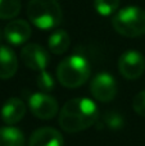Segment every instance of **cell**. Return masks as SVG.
Listing matches in <instances>:
<instances>
[{
	"label": "cell",
	"instance_id": "1",
	"mask_svg": "<svg viewBox=\"0 0 145 146\" xmlns=\"http://www.w3.org/2000/svg\"><path fill=\"white\" fill-rule=\"evenodd\" d=\"M99 119L96 104L87 98H76L68 100L59 111L58 122L67 133H78L94 126Z\"/></svg>",
	"mask_w": 145,
	"mask_h": 146
},
{
	"label": "cell",
	"instance_id": "2",
	"mask_svg": "<svg viewBox=\"0 0 145 146\" xmlns=\"http://www.w3.org/2000/svg\"><path fill=\"white\" fill-rule=\"evenodd\" d=\"M91 76V67L85 56L74 54L64 58L57 67V80L67 88H77Z\"/></svg>",
	"mask_w": 145,
	"mask_h": 146
},
{
	"label": "cell",
	"instance_id": "3",
	"mask_svg": "<svg viewBox=\"0 0 145 146\" xmlns=\"http://www.w3.org/2000/svg\"><path fill=\"white\" fill-rule=\"evenodd\" d=\"M27 17L40 30H51L62 22V8L58 0H30Z\"/></svg>",
	"mask_w": 145,
	"mask_h": 146
},
{
	"label": "cell",
	"instance_id": "4",
	"mask_svg": "<svg viewBox=\"0 0 145 146\" xmlns=\"http://www.w3.org/2000/svg\"><path fill=\"white\" fill-rule=\"evenodd\" d=\"M116 32L128 38L145 35V10L139 7H126L120 9L112 19Z\"/></svg>",
	"mask_w": 145,
	"mask_h": 146
},
{
	"label": "cell",
	"instance_id": "5",
	"mask_svg": "<svg viewBox=\"0 0 145 146\" xmlns=\"http://www.w3.org/2000/svg\"><path fill=\"white\" fill-rule=\"evenodd\" d=\"M31 113L39 119L49 121L59 113L58 101L46 92H35L28 99Z\"/></svg>",
	"mask_w": 145,
	"mask_h": 146
},
{
	"label": "cell",
	"instance_id": "6",
	"mask_svg": "<svg viewBox=\"0 0 145 146\" xmlns=\"http://www.w3.org/2000/svg\"><path fill=\"white\" fill-rule=\"evenodd\" d=\"M90 91L95 100L100 103H109L117 95V82L108 72H100L92 77Z\"/></svg>",
	"mask_w": 145,
	"mask_h": 146
},
{
	"label": "cell",
	"instance_id": "7",
	"mask_svg": "<svg viewBox=\"0 0 145 146\" xmlns=\"http://www.w3.org/2000/svg\"><path fill=\"white\" fill-rule=\"evenodd\" d=\"M118 71L126 80H138L145 72V58L138 50H127L118 59Z\"/></svg>",
	"mask_w": 145,
	"mask_h": 146
},
{
	"label": "cell",
	"instance_id": "8",
	"mask_svg": "<svg viewBox=\"0 0 145 146\" xmlns=\"http://www.w3.org/2000/svg\"><path fill=\"white\" fill-rule=\"evenodd\" d=\"M21 60L27 68L35 72H43L50 62L49 51L39 44H27L21 50Z\"/></svg>",
	"mask_w": 145,
	"mask_h": 146
},
{
	"label": "cell",
	"instance_id": "9",
	"mask_svg": "<svg viewBox=\"0 0 145 146\" xmlns=\"http://www.w3.org/2000/svg\"><path fill=\"white\" fill-rule=\"evenodd\" d=\"M31 26L25 19H14L4 28V37L10 45L19 46L27 42L31 37Z\"/></svg>",
	"mask_w": 145,
	"mask_h": 146
},
{
	"label": "cell",
	"instance_id": "10",
	"mask_svg": "<svg viewBox=\"0 0 145 146\" xmlns=\"http://www.w3.org/2000/svg\"><path fill=\"white\" fill-rule=\"evenodd\" d=\"M26 114V105L21 99L18 98H10L3 104L0 115L5 124L13 126L17 124L23 119Z\"/></svg>",
	"mask_w": 145,
	"mask_h": 146
},
{
	"label": "cell",
	"instance_id": "11",
	"mask_svg": "<svg viewBox=\"0 0 145 146\" xmlns=\"http://www.w3.org/2000/svg\"><path fill=\"white\" fill-rule=\"evenodd\" d=\"M63 136L59 131L51 127H43L31 135L28 146H63Z\"/></svg>",
	"mask_w": 145,
	"mask_h": 146
},
{
	"label": "cell",
	"instance_id": "12",
	"mask_svg": "<svg viewBox=\"0 0 145 146\" xmlns=\"http://www.w3.org/2000/svg\"><path fill=\"white\" fill-rule=\"evenodd\" d=\"M18 59L15 53L5 45H0V78L9 80L17 73Z\"/></svg>",
	"mask_w": 145,
	"mask_h": 146
},
{
	"label": "cell",
	"instance_id": "13",
	"mask_svg": "<svg viewBox=\"0 0 145 146\" xmlns=\"http://www.w3.org/2000/svg\"><path fill=\"white\" fill-rule=\"evenodd\" d=\"M69 45H71V37L64 30H55L48 37L49 51L55 55L64 54L69 49Z\"/></svg>",
	"mask_w": 145,
	"mask_h": 146
},
{
	"label": "cell",
	"instance_id": "14",
	"mask_svg": "<svg viewBox=\"0 0 145 146\" xmlns=\"http://www.w3.org/2000/svg\"><path fill=\"white\" fill-rule=\"evenodd\" d=\"M0 146H25V136L21 129L8 126L0 128Z\"/></svg>",
	"mask_w": 145,
	"mask_h": 146
},
{
	"label": "cell",
	"instance_id": "15",
	"mask_svg": "<svg viewBox=\"0 0 145 146\" xmlns=\"http://www.w3.org/2000/svg\"><path fill=\"white\" fill-rule=\"evenodd\" d=\"M21 0H0V19H12L21 12Z\"/></svg>",
	"mask_w": 145,
	"mask_h": 146
},
{
	"label": "cell",
	"instance_id": "16",
	"mask_svg": "<svg viewBox=\"0 0 145 146\" xmlns=\"http://www.w3.org/2000/svg\"><path fill=\"white\" fill-rule=\"evenodd\" d=\"M94 8L100 15H114L120 8V0H94Z\"/></svg>",
	"mask_w": 145,
	"mask_h": 146
},
{
	"label": "cell",
	"instance_id": "17",
	"mask_svg": "<svg viewBox=\"0 0 145 146\" xmlns=\"http://www.w3.org/2000/svg\"><path fill=\"white\" fill-rule=\"evenodd\" d=\"M103 124L110 129H120L125 126V118L118 111H107L103 117Z\"/></svg>",
	"mask_w": 145,
	"mask_h": 146
},
{
	"label": "cell",
	"instance_id": "18",
	"mask_svg": "<svg viewBox=\"0 0 145 146\" xmlns=\"http://www.w3.org/2000/svg\"><path fill=\"white\" fill-rule=\"evenodd\" d=\"M36 85L41 90V92H50L54 88V78L48 71L39 72L37 77H36Z\"/></svg>",
	"mask_w": 145,
	"mask_h": 146
},
{
	"label": "cell",
	"instance_id": "19",
	"mask_svg": "<svg viewBox=\"0 0 145 146\" xmlns=\"http://www.w3.org/2000/svg\"><path fill=\"white\" fill-rule=\"evenodd\" d=\"M132 108L138 115L145 117V90L140 91V92H138L134 96Z\"/></svg>",
	"mask_w": 145,
	"mask_h": 146
},
{
	"label": "cell",
	"instance_id": "20",
	"mask_svg": "<svg viewBox=\"0 0 145 146\" xmlns=\"http://www.w3.org/2000/svg\"><path fill=\"white\" fill-rule=\"evenodd\" d=\"M1 38H3V35H1V31H0V41H1Z\"/></svg>",
	"mask_w": 145,
	"mask_h": 146
}]
</instances>
